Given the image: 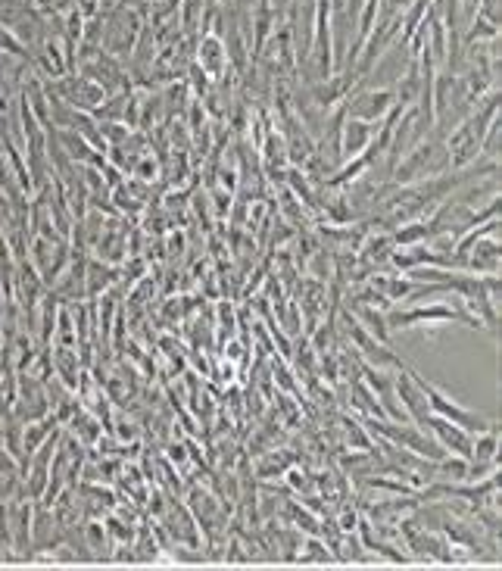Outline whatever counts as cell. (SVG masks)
<instances>
[{
    "instance_id": "5bb4252c",
    "label": "cell",
    "mask_w": 502,
    "mask_h": 571,
    "mask_svg": "<svg viewBox=\"0 0 502 571\" xmlns=\"http://www.w3.org/2000/svg\"><path fill=\"white\" fill-rule=\"evenodd\" d=\"M353 406L359 409V412H365V419H387V412H384V406L378 403V397L372 394V387H368L365 381H359V378H353Z\"/></svg>"
},
{
    "instance_id": "30bf717a",
    "label": "cell",
    "mask_w": 502,
    "mask_h": 571,
    "mask_svg": "<svg viewBox=\"0 0 502 571\" xmlns=\"http://www.w3.org/2000/svg\"><path fill=\"white\" fill-rule=\"evenodd\" d=\"M396 241H393V231H375V235H365L359 244V263L372 272L381 263H390V253H393Z\"/></svg>"
},
{
    "instance_id": "ba28073f",
    "label": "cell",
    "mask_w": 502,
    "mask_h": 571,
    "mask_svg": "<svg viewBox=\"0 0 502 571\" xmlns=\"http://www.w3.org/2000/svg\"><path fill=\"white\" fill-rule=\"evenodd\" d=\"M197 63H200V69L209 75V79H222L225 69H228V54H225L222 32H200Z\"/></svg>"
},
{
    "instance_id": "8992f818",
    "label": "cell",
    "mask_w": 502,
    "mask_h": 571,
    "mask_svg": "<svg viewBox=\"0 0 502 571\" xmlns=\"http://www.w3.org/2000/svg\"><path fill=\"white\" fill-rule=\"evenodd\" d=\"M375 132H378V122H365V119H353V116L343 119V128H340V163L362 157V153L368 150V144H372Z\"/></svg>"
},
{
    "instance_id": "2e32d148",
    "label": "cell",
    "mask_w": 502,
    "mask_h": 571,
    "mask_svg": "<svg viewBox=\"0 0 502 571\" xmlns=\"http://www.w3.org/2000/svg\"><path fill=\"white\" fill-rule=\"evenodd\" d=\"M0 54H10L13 60H25V63H29V47H25L22 41H19V35L10 29V25H4V22H0Z\"/></svg>"
},
{
    "instance_id": "6da1fadb",
    "label": "cell",
    "mask_w": 502,
    "mask_h": 571,
    "mask_svg": "<svg viewBox=\"0 0 502 571\" xmlns=\"http://www.w3.org/2000/svg\"><path fill=\"white\" fill-rule=\"evenodd\" d=\"M412 375H415V381H418V387H421V394H425V400H428L431 412H434V415H440V419H446V422H453V425L465 428L468 434H481V431H487V428H496V425H499L496 419H487V415H481V412H474V409L462 406L459 400H453V397H449L446 391H440L437 384H431L428 378H421L415 369H412Z\"/></svg>"
},
{
    "instance_id": "5b68a950",
    "label": "cell",
    "mask_w": 502,
    "mask_h": 571,
    "mask_svg": "<svg viewBox=\"0 0 502 571\" xmlns=\"http://www.w3.org/2000/svg\"><path fill=\"white\" fill-rule=\"evenodd\" d=\"M425 431L437 440V444L446 450V453H453V456H462V459H471V437L465 428L453 425V422H446L440 419V415H428V422H425Z\"/></svg>"
},
{
    "instance_id": "ac0fdd59",
    "label": "cell",
    "mask_w": 502,
    "mask_h": 571,
    "mask_svg": "<svg viewBox=\"0 0 502 571\" xmlns=\"http://www.w3.org/2000/svg\"><path fill=\"white\" fill-rule=\"evenodd\" d=\"M297 562H331V547L319 534H309L306 537V553L297 556Z\"/></svg>"
},
{
    "instance_id": "277c9868",
    "label": "cell",
    "mask_w": 502,
    "mask_h": 571,
    "mask_svg": "<svg viewBox=\"0 0 502 571\" xmlns=\"http://www.w3.org/2000/svg\"><path fill=\"white\" fill-rule=\"evenodd\" d=\"M191 512H194V522L203 528L206 540H209V543H219V531H222L225 522H228V515H225L222 503L213 500V497H209V493L200 487V490L191 493Z\"/></svg>"
},
{
    "instance_id": "7a4b0ae2",
    "label": "cell",
    "mask_w": 502,
    "mask_h": 571,
    "mask_svg": "<svg viewBox=\"0 0 502 571\" xmlns=\"http://www.w3.org/2000/svg\"><path fill=\"white\" fill-rule=\"evenodd\" d=\"M343 322H347V334L356 344V353H362V362H368V366H375V369H387V372H396V369L406 366V362L400 359V353H393L387 344H381L378 337H372L350 316V309H347V316H343Z\"/></svg>"
},
{
    "instance_id": "9a60e30c",
    "label": "cell",
    "mask_w": 502,
    "mask_h": 571,
    "mask_svg": "<svg viewBox=\"0 0 502 571\" xmlns=\"http://www.w3.org/2000/svg\"><path fill=\"white\" fill-rule=\"evenodd\" d=\"M340 425H343V431H347L350 453H356V450H375V440L368 437V428H362L356 419H350V415H340Z\"/></svg>"
},
{
    "instance_id": "52a82bcc",
    "label": "cell",
    "mask_w": 502,
    "mask_h": 571,
    "mask_svg": "<svg viewBox=\"0 0 502 571\" xmlns=\"http://www.w3.org/2000/svg\"><path fill=\"white\" fill-rule=\"evenodd\" d=\"M462 269L471 275H499V241H496V235H484L481 241H474L462 259Z\"/></svg>"
},
{
    "instance_id": "3957f363",
    "label": "cell",
    "mask_w": 502,
    "mask_h": 571,
    "mask_svg": "<svg viewBox=\"0 0 502 571\" xmlns=\"http://www.w3.org/2000/svg\"><path fill=\"white\" fill-rule=\"evenodd\" d=\"M393 103H396L393 88L359 91V94H350V100H347V116H353V119H365V122H381V119L390 113Z\"/></svg>"
},
{
    "instance_id": "44dd1931",
    "label": "cell",
    "mask_w": 502,
    "mask_h": 571,
    "mask_svg": "<svg viewBox=\"0 0 502 571\" xmlns=\"http://www.w3.org/2000/svg\"><path fill=\"white\" fill-rule=\"evenodd\" d=\"M85 534H88V540H91V547H94V550L103 543V528H100V525H88Z\"/></svg>"
},
{
    "instance_id": "e0dca14e",
    "label": "cell",
    "mask_w": 502,
    "mask_h": 571,
    "mask_svg": "<svg viewBox=\"0 0 502 571\" xmlns=\"http://www.w3.org/2000/svg\"><path fill=\"white\" fill-rule=\"evenodd\" d=\"M284 515H287L294 525H300L303 531H309V534H322V522H319V518H315V515H309L300 503H287V506H284Z\"/></svg>"
},
{
    "instance_id": "8fae6325",
    "label": "cell",
    "mask_w": 502,
    "mask_h": 571,
    "mask_svg": "<svg viewBox=\"0 0 502 571\" xmlns=\"http://www.w3.org/2000/svg\"><path fill=\"white\" fill-rule=\"evenodd\" d=\"M372 288L378 291V294H384V300L393 306V303H406L409 300V294L415 291V281L406 275V272H396V275H387V272H378V275H372Z\"/></svg>"
},
{
    "instance_id": "4fadbf2b",
    "label": "cell",
    "mask_w": 502,
    "mask_h": 571,
    "mask_svg": "<svg viewBox=\"0 0 502 571\" xmlns=\"http://www.w3.org/2000/svg\"><path fill=\"white\" fill-rule=\"evenodd\" d=\"M393 97L400 103L403 110L415 107L418 97H421V66H418V54L409 57V66H406V75L400 79V85L393 88Z\"/></svg>"
},
{
    "instance_id": "9c48e42d",
    "label": "cell",
    "mask_w": 502,
    "mask_h": 571,
    "mask_svg": "<svg viewBox=\"0 0 502 571\" xmlns=\"http://www.w3.org/2000/svg\"><path fill=\"white\" fill-rule=\"evenodd\" d=\"M35 63L41 69V75L50 82V79H63L66 72H72V60L66 54V47L63 41L57 38H44L41 47L35 50Z\"/></svg>"
},
{
    "instance_id": "ffe728a7",
    "label": "cell",
    "mask_w": 502,
    "mask_h": 571,
    "mask_svg": "<svg viewBox=\"0 0 502 571\" xmlns=\"http://www.w3.org/2000/svg\"><path fill=\"white\" fill-rule=\"evenodd\" d=\"M13 406H16V378H4V384H0V415L10 419Z\"/></svg>"
},
{
    "instance_id": "d6986e66",
    "label": "cell",
    "mask_w": 502,
    "mask_h": 571,
    "mask_svg": "<svg viewBox=\"0 0 502 571\" xmlns=\"http://www.w3.org/2000/svg\"><path fill=\"white\" fill-rule=\"evenodd\" d=\"M119 272L116 269H107V266H97V263H88V294L91 297H97L103 288H107V284L116 278Z\"/></svg>"
},
{
    "instance_id": "7c38bea8",
    "label": "cell",
    "mask_w": 502,
    "mask_h": 571,
    "mask_svg": "<svg viewBox=\"0 0 502 571\" xmlns=\"http://www.w3.org/2000/svg\"><path fill=\"white\" fill-rule=\"evenodd\" d=\"M350 309H353V319L372 334V337H378L381 344H387L390 347V325H387V313L384 309H378V306H368V303H356V300H350Z\"/></svg>"
}]
</instances>
